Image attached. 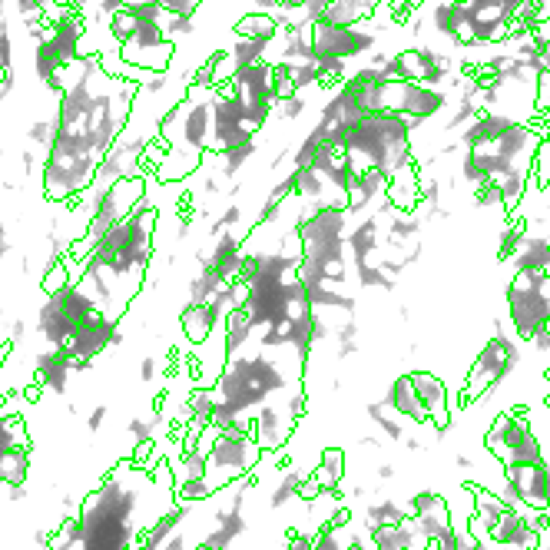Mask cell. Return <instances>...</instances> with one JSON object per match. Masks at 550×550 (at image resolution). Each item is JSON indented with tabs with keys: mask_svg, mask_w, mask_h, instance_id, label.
<instances>
[{
	"mask_svg": "<svg viewBox=\"0 0 550 550\" xmlns=\"http://www.w3.org/2000/svg\"><path fill=\"white\" fill-rule=\"evenodd\" d=\"M411 517L408 510V501H398V497H378V501H368L365 510H361V527L365 531H375V527H398Z\"/></svg>",
	"mask_w": 550,
	"mask_h": 550,
	"instance_id": "obj_17",
	"label": "cell"
},
{
	"mask_svg": "<svg viewBox=\"0 0 550 550\" xmlns=\"http://www.w3.org/2000/svg\"><path fill=\"white\" fill-rule=\"evenodd\" d=\"M365 418H368V424H372L385 441H404V438H408V421H404L402 415H395L385 398L365 404Z\"/></svg>",
	"mask_w": 550,
	"mask_h": 550,
	"instance_id": "obj_18",
	"label": "cell"
},
{
	"mask_svg": "<svg viewBox=\"0 0 550 550\" xmlns=\"http://www.w3.org/2000/svg\"><path fill=\"white\" fill-rule=\"evenodd\" d=\"M348 474V461H345V451L335 445H328L318 451V461L312 467V477L318 481V488L325 494H338Z\"/></svg>",
	"mask_w": 550,
	"mask_h": 550,
	"instance_id": "obj_14",
	"label": "cell"
},
{
	"mask_svg": "<svg viewBox=\"0 0 550 550\" xmlns=\"http://www.w3.org/2000/svg\"><path fill=\"white\" fill-rule=\"evenodd\" d=\"M345 531H335V527H328L322 534L312 537V550H345Z\"/></svg>",
	"mask_w": 550,
	"mask_h": 550,
	"instance_id": "obj_21",
	"label": "cell"
},
{
	"mask_svg": "<svg viewBox=\"0 0 550 550\" xmlns=\"http://www.w3.org/2000/svg\"><path fill=\"white\" fill-rule=\"evenodd\" d=\"M517 365H521V345L514 338V332H507L504 322H494V335L481 345L471 368L464 372L461 402L464 404L484 402L488 395H494L510 375L517 372Z\"/></svg>",
	"mask_w": 550,
	"mask_h": 550,
	"instance_id": "obj_1",
	"label": "cell"
},
{
	"mask_svg": "<svg viewBox=\"0 0 550 550\" xmlns=\"http://www.w3.org/2000/svg\"><path fill=\"white\" fill-rule=\"evenodd\" d=\"M223 325L225 318L219 315V309L206 302V305H186L182 312H179V332L189 338V345H206L212 338H219L223 335Z\"/></svg>",
	"mask_w": 550,
	"mask_h": 550,
	"instance_id": "obj_9",
	"label": "cell"
},
{
	"mask_svg": "<svg viewBox=\"0 0 550 550\" xmlns=\"http://www.w3.org/2000/svg\"><path fill=\"white\" fill-rule=\"evenodd\" d=\"M246 252H249V232L229 229V232L212 239V249H209L206 255L199 252V259H209L212 266L223 272L225 282H236L239 268H242V262H246Z\"/></svg>",
	"mask_w": 550,
	"mask_h": 550,
	"instance_id": "obj_8",
	"label": "cell"
},
{
	"mask_svg": "<svg viewBox=\"0 0 550 550\" xmlns=\"http://www.w3.org/2000/svg\"><path fill=\"white\" fill-rule=\"evenodd\" d=\"M225 285L229 282L223 279V272L212 266L209 259H199L196 275H189V282H186V305H206V302H212L223 292Z\"/></svg>",
	"mask_w": 550,
	"mask_h": 550,
	"instance_id": "obj_15",
	"label": "cell"
},
{
	"mask_svg": "<svg viewBox=\"0 0 550 550\" xmlns=\"http://www.w3.org/2000/svg\"><path fill=\"white\" fill-rule=\"evenodd\" d=\"M385 402L391 404L395 415H402L404 421H411V424H428V421H431L428 411H424V404H421V398H418V391H415V385H411V375L408 372L398 375V378L391 381Z\"/></svg>",
	"mask_w": 550,
	"mask_h": 550,
	"instance_id": "obj_12",
	"label": "cell"
},
{
	"mask_svg": "<svg viewBox=\"0 0 550 550\" xmlns=\"http://www.w3.org/2000/svg\"><path fill=\"white\" fill-rule=\"evenodd\" d=\"M510 268L514 272H540L547 275L550 272V236L544 232H527L517 246V252L510 259Z\"/></svg>",
	"mask_w": 550,
	"mask_h": 550,
	"instance_id": "obj_13",
	"label": "cell"
},
{
	"mask_svg": "<svg viewBox=\"0 0 550 550\" xmlns=\"http://www.w3.org/2000/svg\"><path fill=\"white\" fill-rule=\"evenodd\" d=\"M332 342H335V358H338V361H348L352 355L361 352V328H358V322L352 315L335 325V338H332Z\"/></svg>",
	"mask_w": 550,
	"mask_h": 550,
	"instance_id": "obj_19",
	"label": "cell"
},
{
	"mask_svg": "<svg viewBox=\"0 0 550 550\" xmlns=\"http://www.w3.org/2000/svg\"><path fill=\"white\" fill-rule=\"evenodd\" d=\"M537 550H550V547H544V544H540V547H537Z\"/></svg>",
	"mask_w": 550,
	"mask_h": 550,
	"instance_id": "obj_24",
	"label": "cell"
},
{
	"mask_svg": "<svg viewBox=\"0 0 550 550\" xmlns=\"http://www.w3.org/2000/svg\"><path fill=\"white\" fill-rule=\"evenodd\" d=\"M309 110V96H302V93H295V96H285V100H275V113L285 119V123H295L302 113Z\"/></svg>",
	"mask_w": 550,
	"mask_h": 550,
	"instance_id": "obj_20",
	"label": "cell"
},
{
	"mask_svg": "<svg viewBox=\"0 0 550 550\" xmlns=\"http://www.w3.org/2000/svg\"><path fill=\"white\" fill-rule=\"evenodd\" d=\"M504 302L507 328L514 332V338L534 342L544 328H550V275L514 272L504 289Z\"/></svg>",
	"mask_w": 550,
	"mask_h": 550,
	"instance_id": "obj_2",
	"label": "cell"
},
{
	"mask_svg": "<svg viewBox=\"0 0 550 550\" xmlns=\"http://www.w3.org/2000/svg\"><path fill=\"white\" fill-rule=\"evenodd\" d=\"M305 285V295H309V305L315 312H342L352 315L358 309V295L345 285H328V282H302Z\"/></svg>",
	"mask_w": 550,
	"mask_h": 550,
	"instance_id": "obj_10",
	"label": "cell"
},
{
	"mask_svg": "<svg viewBox=\"0 0 550 550\" xmlns=\"http://www.w3.org/2000/svg\"><path fill=\"white\" fill-rule=\"evenodd\" d=\"M375 474L381 477V481H391V477H395V464H378V467H375Z\"/></svg>",
	"mask_w": 550,
	"mask_h": 550,
	"instance_id": "obj_23",
	"label": "cell"
},
{
	"mask_svg": "<svg viewBox=\"0 0 550 550\" xmlns=\"http://www.w3.org/2000/svg\"><path fill=\"white\" fill-rule=\"evenodd\" d=\"M484 447L494 461L507 464H537L547 461L544 441L537 438L534 424L527 411H497L488 431H484Z\"/></svg>",
	"mask_w": 550,
	"mask_h": 550,
	"instance_id": "obj_4",
	"label": "cell"
},
{
	"mask_svg": "<svg viewBox=\"0 0 550 550\" xmlns=\"http://www.w3.org/2000/svg\"><path fill=\"white\" fill-rule=\"evenodd\" d=\"M408 510H411V521L418 524V531L428 537L431 544L454 527V514H451L447 497L431 491V488H421V491L408 494Z\"/></svg>",
	"mask_w": 550,
	"mask_h": 550,
	"instance_id": "obj_6",
	"label": "cell"
},
{
	"mask_svg": "<svg viewBox=\"0 0 550 550\" xmlns=\"http://www.w3.org/2000/svg\"><path fill=\"white\" fill-rule=\"evenodd\" d=\"M504 484L514 488L527 507L534 510H550V461L537 464H507Z\"/></svg>",
	"mask_w": 550,
	"mask_h": 550,
	"instance_id": "obj_7",
	"label": "cell"
},
{
	"mask_svg": "<svg viewBox=\"0 0 550 550\" xmlns=\"http://www.w3.org/2000/svg\"><path fill=\"white\" fill-rule=\"evenodd\" d=\"M309 411V388L295 381V385H289L282 395H275L268 404L259 408V415L252 418V438L255 445L262 447L266 454H279L289 441H292V434H295L298 421L305 418Z\"/></svg>",
	"mask_w": 550,
	"mask_h": 550,
	"instance_id": "obj_3",
	"label": "cell"
},
{
	"mask_svg": "<svg viewBox=\"0 0 550 550\" xmlns=\"http://www.w3.org/2000/svg\"><path fill=\"white\" fill-rule=\"evenodd\" d=\"M312 474H305V467H298V464H285L279 467V474L275 481L268 484V507L272 510H285V507H292L302 501V488H305V481Z\"/></svg>",
	"mask_w": 550,
	"mask_h": 550,
	"instance_id": "obj_11",
	"label": "cell"
},
{
	"mask_svg": "<svg viewBox=\"0 0 550 550\" xmlns=\"http://www.w3.org/2000/svg\"><path fill=\"white\" fill-rule=\"evenodd\" d=\"M282 550H312V534H302V531H292L285 537Z\"/></svg>",
	"mask_w": 550,
	"mask_h": 550,
	"instance_id": "obj_22",
	"label": "cell"
},
{
	"mask_svg": "<svg viewBox=\"0 0 550 550\" xmlns=\"http://www.w3.org/2000/svg\"><path fill=\"white\" fill-rule=\"evenodd\" d=\"M262 461H266V451L255 445L252 431H219L206 454L209 481L219 491H225L232 484L252 481V471Z\"/></svg>",
	"mask_w": 550,
	"mask_h": 550,
	"instance_id": "obj_5",
	"label": "cell"
},
{
	"mask_svg": "<svg viewBox=\"0 0 550 550\" xmlns=\"http://www.w3.org/2000/svg\"><path fill=\"white\" fill-rule=\"evenodd\" d=\"M255 338H259V328L252 325V318H249V312H246V309L225 318V325H223V348H225V358L246 355V352H249V348L255 345Z\"/></svg>",
	"mask_w": 550,
	"mask_h": 550,
	"instance_id": "obj_16",
	"label": "cell"
}]
</instances>
